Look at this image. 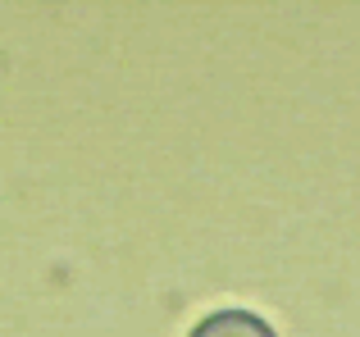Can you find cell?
Returning <instances> with one entry per match:
<instances>
[{
    "instance_id": "obj_1",
    "label": "cell",
    "mask_w": 360,
    "mask_h": 337,
    "mask_svg": "<svg viewBox=\"0 0 360 337\" xmlns=\"http://www.w3.org/2000/svg\"><path fill=\"white\" fill-rule=\"evenodd\" d=\"M196 337H269L255 319H246V315H219L214 324H205Z\"/></svg>"
}]
</instances>
